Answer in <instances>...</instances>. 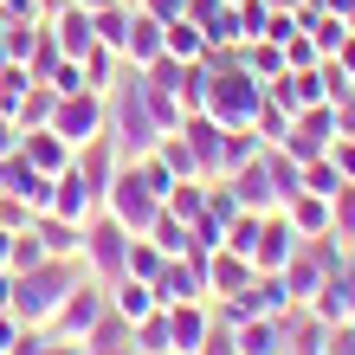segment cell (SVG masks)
Masks as SVG:
<instances>
[]
</instances>
